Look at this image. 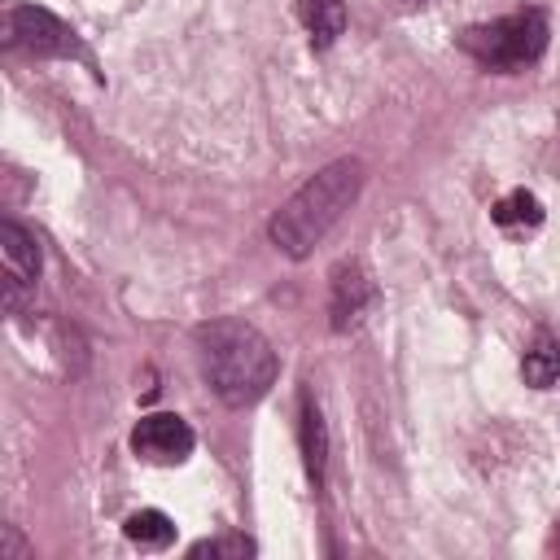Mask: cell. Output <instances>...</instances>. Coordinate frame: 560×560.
<instances>
[{
  "instance_id": "cell-8",
  "label": "cell",
  "mask_w": 560,
  "mask_h": 560,
  "mask_svg": "<svg viewBox=\"0 0 560 560\" xmlns=\"http://www.w3.org/2000/svg\"><path fill=\"white\" fill-rule=\"evenodd\" d=\"M298 433H302L306 477L319 490L324 486V464H328V424H324V411H319V402L311 394H302V424H298Z\"/></svg>"
},
{
  "instance_id": "cell-13",
  "label": "cell",
  "mask_w": 560,
  "mask_h": 560,
  "mask_svg": "<svg viewBox=\"0 0 560 560\" xmlns=\"http://www.w3.org/2000/svg\"><path fill=\"white\" fill-rule=\"evenodd\" d=\"M258 551V542L254 538H245V534H223V538H201V542H192L188 547V556H210V560H245V556H254Z\"/></svg>"
},
{
  "instance_id": "cell-5",
  "label": "cell",
  "mask_w": 560,
  "mask_h": 560,
  "mask_svg": "<svg viewBox=\"0 0 560 560\" xmlns=\"http://www.w3.org/2000/svg\"><path fill=\"white\" fill-rule=\"evenodd\" d=\"M372 302H376V284H372L368 267L359 258H341L328 276V324H332V332L359 328L368 319Z\"/></svg>"
},
{
  "instance_id": "cell-3",
  "label": "cell",
  "mask_w": 560,
  "mask_h": 560,
  "mask_svg": "<svg viewBox=\"0 0 560 560\" xmlns=\"http://www.w3.org/2000/svg\"><path fill=\"white\" fill-rule=\"evenodd\" d=\"M459 48L486 70L516 74V70L534 66L547 52V13L542 9H521V13L494 18V22L468 26L459 35Z\"/></svg>"
},
{
  "instance_id": "cell-1",
  "label": "cell",
  "mask_w": 560,
  "mask_h": 560,
  "mask_svg": "<svg viewBox=\"0 0 560 560\" xmlns=\"http://www.w3.org/2000/svg\"><path fill=\"white\" fill-rule=\"evenodd\" d=\"M363 192V162L359 158H337L324 171H315L267 223V236L280 254L306 258L337 223L341 214L359 201Z\"/></svg>"
},
{
  "instance_id": "cell-14",
  "label": "cell",
  "mask_w": 560,
  "mask_h": 560,
  "mask_svg": "<svg viewBox=\"0 0 560 560\" xmlns=\"http://www.w3.org/2000/svg\"><path fill=\"white\" fill-rule=\"evenodd\" d=\"M394 4H398V9H402V13H407V9H420V4H424V0H394Z\"/></svg>"
},
{
  "instance_id": "cell-12",
  "label": "cell",
  "mask_w": 560,
  "mask_h": 560,
  "mask_svg": "<svg viewBox=\"0 0 560 560\" xmlns=\"http://www.w3.org/2000/svg\"><path fill=\"white\" fill-rule=\"evenodd\" d=\"M521 376H525V385H534V389H551L556 376H560V341H551V337L542 332V337L525 350Z\"/></svg>"
},
{
  "instance_id": "cell-7",
  "label": "cell",
  "mask_w": 560,
  "mask_h": 560,
  "mask_svg": "<svg viewBox=\"0 0 560 560\" xmlns=\"http://www.w3.org/2000/svg\"><path fill=\"white\" fill-rule=\"evenodd\" d=\"M0 258H4V280H9V302L18 298V289H31L39 280V267H44V254H39V241L22 228V223H0Z\"/></svg>"
},
{
  "instance_id": "cell-10",
  "label": "cell",
  "mask_w": 560,
  "mask_h": 560,
  "mask_svg": "<svg viewBox=\"0 0 560 560\" xmlns=\"http://www.w3.org/2000/svg\"><path fill=\"white\" fill-rule=\"evenodd\" d=\"M298 13H302V26L311 35V48H332L337 35L346 31V4L341 0H298Z\"/></svg>"
},
{
  "instance_id": "cell-6",
  "label": "cell",
  "mask_w": 560,
  "mask_h": 560,
  "mask_svg": "<svg viewBox=\"0 0 560 560\" xmlns=\"http://www.w3.org/2000/svg\"><path fill=\"white\" fill-rule=\"evenodd\" d=\"M197 446V433L175 411H153L131 429V451L149 464H184Z\"/></svg>"
},
{
  "instance_id": "cell-4",
  "label": "cell",
  "mask_w": 560,
  "mask_h": 560,
  "mask_svg": "<svg viewBox=\"0 0 560 560\" xmlns=\"http://www.w3.org/2000/svg\"><path fill=\"white\" fill-rule=\"evenodd\" d=\"M9 44L35 52V57H79V35L39 4H18L9 13Z\"/></svg>"
},
{
  "instance_id": "cell-9",
  "label": "cell",
  "mask_w": 560,
  "mask_h": 560,
  "mask_svg": "<svg viewBox=\"0 0 560 560\" xmlns=\"http://www.w3.org/2000/svg\"><path fill=\"white\" fill-rule=\"evenodd\" d=\"M490 219H494L499 232L525 236V232H534V228L542 223V201H538L529 188H512V192H503V197L490 206Z\"/></svg>"
},
{
  "instance_id": "cell-2",
  "label": "cell",
  "mask_w": 560,
  "mask_h": 560,
  "mask_svg": "<svg viewBox=\"0 0 560 560\" xmlns=\"http://www.w3.org/2000/svg\"><path fill=\"white\" fill-rule=\"evenodd\" d=\"M201 372L228 407H254L276 385V350L245 319H210L197 332Z\"/></svg>"
},
{
  "instance_id": "cell-11",
  "label": "cell",
  "mask_w": 560,
  "mask_h": 560,
  "mask_svg": "<svg viewBox=\"0 0 560 560\" xmlns=\"http://www.w3.org/2000/svg\"><path fill=\"white\" fill-rule=\"evenodd\" d=\"M122 534H127L140 551H166V547L175 542V521H171L166 512H158V508H140V512L127 516Z\"/></svg>"
}]
</instances>
